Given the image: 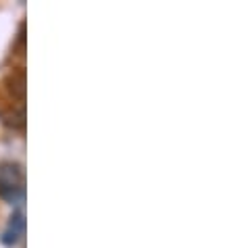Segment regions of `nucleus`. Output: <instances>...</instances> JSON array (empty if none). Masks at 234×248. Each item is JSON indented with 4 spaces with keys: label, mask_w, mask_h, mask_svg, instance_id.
Instances as JSON below:
<instances>
[{
    "label": "nucleus",
    "mask_w": 234,
    "mask_h": 248,
    "mask_svg": "<svg viewBox=\"0 0 234 248\" xmlns=\"http://www.w3.org/2000/svg\"><path fill=\"white\" fill-rule=\"evenodd\" d=\"M0 196L9 202H19L23 198V173L19 165H0Z\"/></svg>",
    "instance_id": "f257e3e1"
},
{
    "label": "nucleus",
    "mask_w": 234,
    "mask_h": 248,
    "mask_svg": "<svg viewBox=\"0 0 234 248\" xmlns=\"http://www.w3.org/2000/svg\"><path fill=\"white\" fill-rule=\"evenodd\" d=\"M23 232H25V219H23V213L17 211V213H13L11 215L9 227L4 230V233H2V238L0 240H2L6 246H13V244L19 242V238L23 236Z\"/></svg>",
    "instance_id": "f03ea898"
}]
</instances>
